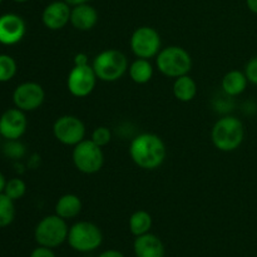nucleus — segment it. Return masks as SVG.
<instances>
[{
    "instance_id": "nucleus-19",
    "label": "nucleus",
    "mask_w": 257,
    "mask_h": 257,
    "mask_svg": "<svg viewBox=\"0 0 257 257\" xmlns=\"http://www.w3.org/2000/svg\"><path fill=\"white\" fill-rule=\"evenodd\" d=\"M197 94V84L188 74L176 78L173 83V95L180 102H190Z\"/></svg>"
},
{
    "instance_id": "nucleus-26",
    "label": "nucleus",
    "mask_w": 257,
    "mask_h": 257,
    "mask_svg": "<svg viewBox=\"0 0 257 257\" xmlns=\"http://www.w3.org/2000/svg\"><path fill=\"white\" fill-rule=\"evenodd\" d=\"M90 140H92L95 145L99 146V147H104V146H107L108 143L110 142V140H112V133H110L109 128L98 127L93 131L92 138H90Z\"/></svg>"
},
{
    "instance_id": "nucleus-6",
    "label": "nucleus",
    "mask_w": 257,
    "mask_h": 257,
    "mask_svg": "<svg viewBox=\"0 0 257 257\" xmlns=\"http://www.w3.org/2000/svg\"><path fill=\"white\" fill-rule=\"evenodd\" d=\"M67 241L74 251L92 252L102 245L103 235L95 223L89 221H79L69 228Z\"/></svg>"
},
{
    "instance_id": "nucleus-14",
    "label": "nucleus",
    "mask_w": 257,
    "mask_h": 257,
    "mask_svg": "<svg viewBox=\"0 0 257 257\" xmlns=\"http://www.w3.org/2000/svg\"><path fill=\"white\" fill-rule=\"evenodd\" d=\"M70 5L64 0L50 3L43 10V24L49 30L63 29L68 23H70Z\"/></svg>"
},
{
    "instance_id": "nucleus-13",
    "label": "nucleus",
    "mask_w": 257,
    "mask_h": 257,
    "mask_svg": "<svg viewBox=\"0 0 257 257\" xmlns=\"http://www.w3.org/2000/svg\"><path fill=\"white\" fill-rule=\"evenodd\" d=\"M27 25L22 17L8 13L0 17V43L4 45H13L24 38Z\"/></svg>"
},
{
    "instance_id": "nucleus-28",
    "label": "nucleus",
    "mask_w": 257,
    "mask_h": 257,
    "mask_svg": "<svg viewBox=\"0 0 257 257\" xmlns=\"http://www.w3.org/2000/svg\"><path fill=\"white\" fill-rule=\"evenodd\" d=\"M30 257H57L53 248L44 247V246H38L37 248L32 251Z\"/></svg>"
},
{
    "instance_id": "nucleus-20",
    "label": "nucleus",
    "mask_w": 257,
    "mask_h": 257,
    "mask_svg": "<svg viewBox=\"0 0 257 257\" xmlns=\"http://www.w3.org/2000/svg\"><path fill=\"white\" fill-rule=\"evenodd\" d=\"M130 77L137 84H146L153 77V67L150 59L138 58L130 65Z\"/></svg>"
},
{
    "instance_id": "nucleus-11",
    "label": "nucleus",
    "mask_w": 257,
    "mask_h": 257,
    "mask_svg": "<svg viewBox=\"0 0 257 257\" xmlns=\"http://www.w3.org/2000/svg\"><path fill=\"white\" fill-rule=\"evenodd\" d=\"M45 99V92L40 84L35 82L22 83L13 93V102L15 107L23 112H32L38 109Z\"/></svg>"
},
{
    "instance_id": "nucleus-5",
    "label": "nucleus",
    "mask_w": 257,
    "mask_h": 257,
    "mask_svg": "<svg viewBox=\"0 0 257 257\" xmlns=\"http://www.w3.org/2000/svg\"><path fill=\"white\" fill-rule=\"evenodd\" d=\"M69 227L64 218L50 215L39 221L34 231V238L39 246L55 248L64 243L68 238Z\"/></svg>"
},
{
    "instance_id": "nucleus-9",
    "label": "nucleus",
    "mask_w": 257,
    "mask_h": 257,
    "mask_svg": "<svg viewBox=\"0 0 257 257\" xmlns=\"http://www.w3.org/2000/svg\"><path fill=\"white\" fill-rule=\"evenodd\" d=\"M97 79L94 69L89 64L74 65L68 74V90L74 97L84 98L94 90Z\"/></svg>"
},
{
    "instance_id": "nucleus-17",
    "label": "nucleus",
    "mask_w": 257,
    "mask_h": 257,
    "mask_svg": "<svg viewBox=\"0 0 257 257\" xmlns=\"http://www.w3.org/2000/svg\"><path fill=\"white\" fill-rule=\"evenodd\" d=\"M80 211H82V201L73 193L63 195L55 203V215L64 218L65 221L77 217Z\"/></svg>"
},
{
    "instance_id": "nucleus-35",
    "label": "nucleus",
    "mask_w": 257,
    "mask_h": 257,
    "mask_svg": "<svg viewBox=\"0 0 257 257\" xmlns=\"http://www.w3.org/2000/svg\"><path fill=\"white\" fill-rule=\"evenodd\" d=\"M3 2V0H0V3H2Z\"/></svg>"
},
{
    "instance_id": "nucleus-23",
    "label": "nucleus",
    "mask_w": 257,
    "mask_h": 257,
    "mask_svg": "<svg viewBox=\"0 0 257 257\" xmlns=\"http://www.w3.org/2000/svg\"><path fill=\"white\" fill-rule=\"evenodd\" d=\"M17 73V63L10 55L0 54V82H9Z\"/></svg>"
},
{
    "instance_id": "nucleus-16",
    "label": "nucleus",
    "mask_w": 257,
    "mask_h": 257,
    "mask_svg": "<svg viewBox=\"0 0 257 257\" xmlns=\"http://www.w3.org/2000/svg\"><path fill=\"white\" fill-rule=\"evenodd\" d=\"M98 23V13L88 3L73 7L70 12V24L80 32L93 29Z\"/></svg>"
},
{
    "instance_id": "nucleus-21",
    "label": "nucleus",
    "mask_w": 257,
    "mask_h": 257,
    "mask_svg": "<svg viewBox=\"0 0 257 257\" xmlns=\"http://www.w3.org/2000/svg\"><path fill=\"white\" fill-rule=\"evenodd\" d=\"M151 227H152V216L147 211H136L130 217V231L136 237L148 233Z\"/></svg>"
},
{
    "instance_id": "nucleus-10",
    "label": "nucleus",
    "mask_w": 257,
    "mask_h": 257,
    "mask_svg": "<svg viewBox=\"0 0 257 257\" xmlns=\"http://www.w3.org/2000/svg\"><path fill=\"white\" fill-rule=\"evenodd\" d=\"M54 137L65 146H75L85 137V125L75 115H62L53 125Z\"/></svg>"
},
{
    "instance_id": "nucleus-31",
    "label": "nucleus",
    "mask_w": 257,
    "mask_h": 257,
    "mask_svg": "<svg viewBox=\"0 0 257 257\" xmlns=\"http://www.w3.org/2000/svg\"><path fill=\"white\" fill-rule=\"evenodd\" d=\"M246 4L251 12L257 14V0H246Z\"/></svg>"
},
{
    "instance_id": "nucleus-7",
    "label": "nucleus",
    "mask_w": 257,
    "mask_h": 257,
    "mask_svg": "<svg viewBox=\"0 0 257 257\" xmlns=\"http://www.w3.org/2000/svg\"><path fill=\"white\" fill-rule=\"evenodd\" d=\"M72 157L75 168L85 175L99 172L104 163L102 147L95 145L92 140H83L75 145Z\"/></svg>"
},
{
    "instance_id": "nucleus-18",
    "label": "nucleus",
    "mask_w": 257,
    "mask_h": 257,
    "mask_svg": "<svg viewBox=\"0 0 257 257\" xmlns=\"http://www.w3.org/2000/svg\"><path fill=\"white\" fill-rule=\"evenodd\" d=\"M248 79L246 74L240 70H231L222 78V89L228 97H236L245 92Z\"/></svg>"
},
{
    "instance_id": "nucleus-4",
    "label": "nucleus",
    "mask_w": 257,
    "mask_h": 257,
    "mask_svg": "<svg viewBox=\"0 0 257 257\" xmlns=\"http://www.w3.org/2000/svg\"><path fill=\"white\" fill-rule=\"evenodd\" d=\"M92 67L98 79L103 82H115L127 72L128 59L117 49L103 50L94 58Z\"/></svg>"
},
{
    "instance_id": "nucleus-34",
    "label": "nucleus",
    "mask_w": 257,
    "mask_h": 257,
    "mask_svg": "<svg viewBox=\"0 0 257 257\" xmlns=\"http://www.w3.org/2000/svg\"><path fill=\"white\" fill-rule=\"evenodd\" d=\"M14 2H17V3H25V2H28V0H14Z\"/></svg>"
},
{
    "instance_id": "nucleus-15",
    "label": "nucleus",
    "mask_w": 257,
    "mask_h": 257,
    "mask_svg": "<svg viewBox=\"0 0 257 257\" xmlns=\"http://www.w3.org/2000/svg\"><path fill=\"white\" fill-rule=\"evenodd\" d=\"M136 257H165V245L153 233H145L136 237L133 243Z\"/></svg>"
},
{
    "instance_id": "nucleus-2",
    "label": "nucleus",
    "mask_w": 257,
    "mask_h": 257,
    "mask_svg": "<svg viewBox=\"0 0 257 257\" xmlns=\"http://www.w3.org/2000/svg\"><path fill=\"white\" fill-rule=\"evenodd\" d=\"M212 143L222 152H232L237 150L245 138V128L242 122L233 115H226L215 123L211 132Z\"/></svg>"
},
{
    "instance_id": "nucleus-33",
    "label": "nucleus",
    "mask_w": 257,
    "mask_h": 257,
    "mask_svg": "<svg viewBox=\"0 0 257 257\" xmlns=\"http://www.w3.org/2000/svg\"><path fill=\"white\" fill-rule=\"evenodd\" d=\"M5 185H7V180H5L4 175H3V173L0 172V193L4 192Z\"/></svg>"
},
{
    "instance_id": "nucleus-24",
    "label": "nucleus",
    "mask_w": 257,
    "mask_h": 257,
    "mask_svg": "<svg viewBox=\"0 0 257 257\" xmlns=\"http://www.w3.org/2000/svg\"><path fill=\"white\" fill-rule=\"evenodd\" d=\"M27 192V185L20 178H12L7 182L4 188V193L13 201L20 200Z\"/></svg>"
},
{
    "instance_id": "nucleus-22",
    "label": "nucleus",
    "mask_w": 257,
    "mask_h": 257,
    "mask_svg": "<svg viewBox=\"0 0 257 257\" xmlns=\"http://www.w3.org/2000/svg\"><path fill=\"white\" fill-rule=\"evenodd\" d=\"M15 207L14 201L8 197L4 192L0 193V227H7L14 221Z\"/></svg>"
},
{
    "instance_id": "nucleus-30",
    "label": "nucleus",
    "mask_w": 257,
    "mask_h": 257,
    "mask_svg": "<svg viewBox=\"0 0 257 257\" xmlns=\"http://www.w3.org/2000/svg\"><path fill=\"white\" fill-rule=\"evenodd\" d=\"M88 64V57L84 53H79L75 55L74 58V65H87Z\"/></svg>"
},
{
    "instance_id": "nucleus-32",
    "label": "nucleus",
    "mask_w": 257,
    "mask_h": 257,
    "mask_svg": "<svg viewBox=\"0 0 257 257\" xmlns=\"http://www.w3.org/2000/svg\"><path fill=\"white\" fill-rule=\"evenodd\" d=\"M67 4H69L70 7H75V5H80V4H85L88 3L89 0H64Z\"/></svg>"
},
{
    "instance_id": "nucleus-12",
    "label": "nucleus",
    "mask_w": 257,
    "mask_h": 257,
    "mask_svg": "<svg viewBox=\"0 0 257 257\" xmlns=\"http://www.w3.org/2000/svg\"><path fill=\"white\" fill-rule=\"evenodd\" d=\"M27 117L19 108H12L0 117V135L8 141L19 140L27 131Z\"/></svg>"
},
{
    "instance_id": "nucleus-8",
    "label": "nucleus",
    "mask_w": 257,
    "mask_h": 257,
    "mask_svg": "<svg viewBox=\"0 0 257 257\" xmlns=\"http://www.w3.org/2000/svg\"><path fill=\"white\" fill-rule=\"evenodd\" d=\"M131 49L137 58L151 59L157 57L161 50V37L156 29L151 27H141L133 32L131 37Z\"/></svg>"
},
{
    "instance_id": "nucleus-25",
    "label": "nucleus",
    "mask_w": 257,
    "mask_h": 257,
    "mask_svg": "<svg viewBox=\"0 0 257 257\" xmlns=\"http://www.w3.org/2000/svg\"><path fill=\"white\" fill-rule=\"evenodd\" d=\"M4 155L7 157L13 158V160H18L22 158L25 153V146L23 143L18 142V140H10L7 145L4 146Z\"/></svg>"
},
{
    "instance_id": "nucleus-1",
    "label": "nucleus",
    "mask_w": 257,
    "mask_h": 257,
    "mask_svg": "<svg viewBox=\"0 0 257 257\" xmlns=\"http://www.w3.org/2000/svg\"><path fill=\"white\" fill-rule=\"evenodd\" d=\"M130 155L138 167L152 171L162 166L167 151L162 138L153 133H142L131 142Z\"/></svg>"
},
{
    "instance_id": "nucleus-36",
    "label": "nucleus",
    "mask_w": 257,
    "mask_h": 257,
    "mask_svg": "<svg viewBox=\"0 0 257 257\" xmlns=\"http://www.w3.org/2000/svg\"><path fill=\"white\" fill-rule=\"evenodd\" d=\"M0 136H2V135H0Z\"/></svg>"
},
{
    "instance_id": "nucleus-29",
    "label": "nucleus",
    "mask_w": 257,
    "mask_h": 257,
    "mask_svg": "<svg viewBox=\"0 0 257 257\" xmlns=\"http://www.w3.org/2000/svg\"><path fill=\"white\" fill-rule=\"evenodd\" d=\"M98 257H125L120 251L118 250H105L102 253H99Z\"/></svg>"
},
{
    "instance_id": "nucleus-3",
    "label": "nucleus",
    "mask_w": 257,
    "mask_h": 257,
    "mask_svg": "<svg viewBox=\"0 0 257 257\" xmlns=\"http://www.w3.org/2000/svg\"><path fill=\"white\" fill-rule=\"evenodd\" d=\"M158 70L168 78H178L190 73L192 58L190 53L177 45L163 48L156 57Z\"/></svg>"
},
{
    "instance_id": "nucleus-27",
    "label": "nucleus",
    "mask_w": 257,
    "mask_h": 257,
    "mask_svg": "<svg viewBox=\"0 0 257 257\" xmlns=\"http://www.w3.org/2000/svg\"><path fill=\"white\" fill-rule=\"evenodd\" d=\"M245 74L248 82L257 85V57H253L245 68Z\"/></svg>"
}]
</instances>
